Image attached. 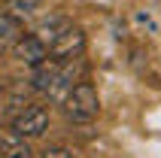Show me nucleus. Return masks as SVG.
<instances>
[{
  "mask_svg": "<svg viewBox=\"0 0 161 158\" xmlns=\"http://www.w3.org/2000/svg\"><path fill=\"white\" fill-rule=\"evenodd\" d=\"M64 116L70 122L82 125V122H91L94 116L100 113V100H97V91L88 85V82H76L70 88V94L64 97Z\"/></svg>",
  "mask_w": 161,
  "mask_h": 158,
  "instance_id": "1",
  "label": "nucleus"
},
{
  "mask_svg": "<svg viewBox=\"0 0 161 158\" xmlns=\"http://www.w3.org/2000/svg\"><path fill=\"white\" fill-rule=\"evenodd\" d=\"M49 131V110L40 104H25L12 119V134L25 137V140H36Z\"/></svg>",
  "mask_w": 161,
  "mask_h": 158,
  "instance_id": "2",
  "label": "nucleus"
},
{
  "mask_svg": "<svg viewBox=\"0 0 161 158\" xmlns=\"http://www.w3.org/2000/svg\"><path fill=\"white\" fill-rule=\"evenodd\" d=\"M85 52V34H82V27L70 25L67 31H61V37L49 46V55H52L55 61H76L79 55Z\"/></svg>",
  "mask_w": 161,
  "mask_h": 158,
  "instance_id": "3",
  "label": "nucleus"
},
{
  "mask_svg": "<svg viewBox=\"0 0 161 158\" xmlns=\"http://www.w3.org/2000/svg\"><path fill=\"white\" fill-rule=\"evenodd\" d=\"M12 55H15V61L34 67V64H40V61L49 58V46H46L36 34H21V37H18V43L12 46Z\"/></svg>",
  "mask_w": 161,
  "mask_h": 158,
  "instance_id": "4",
  "label": "nucleus"
},
{
  "mask_svg": "<svg viewBox=\"0 0 161 158\" xmlns=\"http://www.w3.org/2000/svg\"><path fill=\"white\" fill-rule=\"evenodd\" d=\"M58 73H61V61H55L52 55L46 58V61H40V64H34L31 67V88L34 91H43V94H49V88H52V82L58 79Z\"/></svg>",
  "mask_w": 161,
  "mask_h": 158,
  "instance_id": "5",
  "label": "nucleus"
},
{
  "mask_svg": "<svg viewBox=\"0 0 161 158\" xmlns=\"http://www.w3.org/2000/svg\"><path fill=\"white\" fill-rule=\"evenodd\" d=\"M25 34V25L15 12H0V55L9 52L18 43V37Z\"/></svg>",
  "mask_w": 161,
  "mask_h": 158,
  "instance_id": "6",
  "label": "nucleus"
},
{
  "mask_svg": "<svg viewBox=\"0 0 161 158\" xmlns=\"http://www.w3.org/2000/svg\"><path fill=\"white\" fill-rule=\"evenodd\" d=\"M0 158H34L31 140L18 137V134H3L0 137Z\"/></svg>",
  "mask_w": 161,
  "mask_h": 158,
  "instance_id": "7",
  "label": "nucleus"
},
{
  "mask_svg": "<svg viewBox=\"0 0 161 158\" xmlns=\"http://www.w3.org/2000/svg\"><path fill=\"white\" fill-rule=\"evenodd\" d=\"M70 25H73L70 18H64V15H52V18H43V21L36 25V31H34V34L40 37L46 46H52L55 40L61 37V31H67Z\"/></svg>",
  "mask_w": 161,
  "mask_h": 158,
  "instance_id": "8",
  "label": "nucleus"
},
{
  "mask_svg": "<svg viewBox=\"0 0 161 158\" xmlns=\"http://www.w3.org/2000/svg\"><path fill=\"white\" fill-rule=\"evenodd\" d=\"M6 3H9V9H12L15 15H31L34 9H40L43 0H6Z\"/></svg>",
  "mask_w": 161,
  "mask_h": 158,
  "instance_id": "9",
  "label": "nucleus"
},
{
  "mask_svg": "<svg viewBox=\"0 0 161 158\" xmlns=\"http://www.w3.org/2000/svg\"><path fill=\"white\" fill-rule=\"evenodd\" d=\"M40 158H76L67 146H49V149H43V155Z\"/></svg>",
  "mask_w": 161,
  "mask_h": 158,
  "instance_id": "10",
  "label": "nucleus"
}]
</instances>
